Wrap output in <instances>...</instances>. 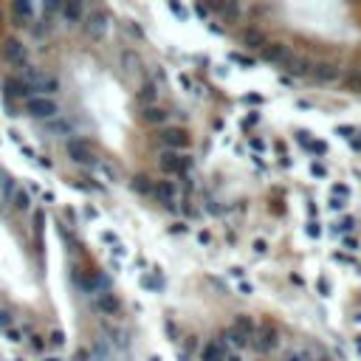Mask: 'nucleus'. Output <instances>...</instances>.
I'll return each mask as SVG.
<instances>
[{
	"instance_id": "obj_1",
	"label": "nucleus",
	"mask_w": 361,
	"mask_h": 361,
	"mask_svg": "<svg viewBox=\"0 0 361 361\" xmlns=\"http://www.w3.org/2000/svg\"><path fill=\"white\" fill-rule=\"evenodd\" d=\"M23 82H26L31 91L45 93V99H48L51 93L59 91V79H57V77H48V74H43V71H37V68H26V74H23Z\"/></svg>"
},
{
	"instance_id": "obj_2",
	"label": "nucleus",
	"mask_w": 361,
	"mask_h": 361,
	"mask_svg": "<svg viewBox=\"0 0 361 361\" xmlns=\"http://www.w3.org/2000/svg\"><path fill=\"white\" fill-rule=\"evenodd\" d=\"M29 113L34 116V119H54V116H59V107L54 99H45V96H34V99L29 102Z\"/></svg>"
},
{
	"instance_id": "obj_3",
	"label": "nucleus",
	"mask_w": 361,
	"mask_h": 361,
	"mask_svg": "<svg viewBox=\"0 0 361 361\" xmlns=\"http://www.w3.org/2000/svg\"><path fill=\"white\" fill-rule=\"evenodd\" d=\"M68 156H71V161L82 164V167H93L96 164V156L91 153V147L85 141H68Z\"/></svg>"
},
{
	"instance_id": "obj_4",
	"label": "nucleus",
	"mask_w": 361,
	"mask_h": 361,
	"mask_svg": "<svg viewBox=\"0 0 361 361\" xmlns=\"http://www.w3.org/2000/svg\"><path fill=\"white\" fill-rule=\"evenodd\" d=\"M85 34L93 37V40H102V34L107 31V17L102 15V12H91V15L85 17Z\"/></svg>"
},
{
	"instance_id": "obj_5",
	"label": "nucleus",
	"mask_w": 361,
	"mask_h": 361,
	"mask_svg": "<svg viewBox=\"0 0 361 361\" xmlns=\"http://www.w3.org/2000/svg\"><path fill=\"white\" fill-rule=\"evenodd\" d=\"M276 341H279V333H276L274 325H262L260 327V339H257V350L260 353H271L276 347Z\"/></svg>"
},
{
	"instance_id": "obj_6",
	"label": "nucleus",
	"mask_w": 361,
	"mask_h": 361,
	"mask_svg": "<svg viewBox=\"0 0 361 361\" xmlns=\"http://www.w3.org/2000/svg\"><path fill=\"white\" fill-rule=\"evenodd\" d=\"M189 167V158H181L175 153H164L161 156V170L170 172V175H178V172H184Z\"/></svg>"
},
{
	"instance_id": "obj_7",
	"label": "nucleus",
	"mask_w": 361,
	"mask_h": 361,
	"mask_svg": "<svg viewBox=\"0 0 361 361\" xmlns=\"http://www.w3.org/2000/svg\"><path fill=\"white\" fill-rule=\"evenodd\" d=\"M282 68L291 74V77H305V74L313 71V65L308 62V59H305V57H294V54H291V57L282 62Z\"/></svg>"
},
{
	"instance_id": "obj_8",
	"label": "nucleus",
	"mask_w": 361,
	"mask_h": 361,
	"mask_svg": "<svg viewBox=\"0 0 361 361\" xmlns=\"http://www.w3.org/2000/svg\"><path fill=\"white\" fill-rule=\"evenodd\" d=\"M288 57L291 51L282 43H265V48H262V59H268V62H285Z\"/></svg>"
},
{
	"instance_id": "obj_9",
	"label": "nucleus",
	"mask_w": 361,
	"mask_h": 361,
	"mask_svg": "<svg viewBox=\"0 0 361 361\" xmlns=\"http://www.w3.org/2000/svg\"><path fill=\"white\" fill-rule=\"evenodd\" d=\"M6 59L12 65H26V59H29L26 45H23L20 40H9V43H6Z\"/></svg>"
},
{
	"instance_id": "obj_10",
	"label": "nucleus",
	"mask_w": 361,
	"mask_h": 361,
	"mask_svg": "<svg viewBox=\"0 0 361 361\" xmlns=\"http://www.w3.org/2000/svg\"><path fill=\"white\" fill-rule=\"evenodd\" d=\"M153 195H156V198L161 200L164 206H172V200H175V184H170V181H161V184L153 186Z\"/></svg>"
},
{
	"instance_id": "obj_11",
	"label": "nucleus",
	"mask_w": 361,
	"mask_h": 361,
	"mask_svg": "<svg viewBox=\"0 0 361 361\" xmlns=\"http://www.w3.org/2000/svg\"><path fill=\"white\" fill-rule=\"evenodd\" d=\"M226 344L223 341H212V344L203 347V353H200V361H223L226 358Z\"/></svg>"
},
{
	"instance_id": "obj_12",
	"label": "nucleus",
	"mask_w": 361,
	"mask_h": 361,
	"mask_svg": "<svg viewBox=\"0 0 361 361\" xmlns=\"http://www.w3.org/2000/svg\"><path fill=\"white\" fill-rule=\"evenodd\" d=\"M59 15L65 17V23L68 26H77L79 20H82V3H77V0H68V3H62V12Z\"/></svg>"
},
{
	"instance_id": "obj_13",
	"label": "nucleus",
	"mask_w": 361,
	"mask_h": 361,
	"mask_svg": "<svg viewBox=\"0 0 361 361\" xmlns=\"http://www.w3.org/2000/svg\"><path fill=\"white\" fill-rule=\"evenodd\" d=\"M313 77L319 79V82H333V79L339 77V68L333 62H319V65H313Z\"/></svg>"
},
{
	"instance_id": "obj_14",
	"label": "nucleus",
	"mask_w": 361,
	"mask_h": 361,
	"mask_svg": "<svg viewBox=\"0 0 361 361\" xmlns=\"http://www.w3.org/2000/svg\"><path fill=\"white\" fill-rule=\"evenodd\" d=\"M161 135H164V141L170 144V147H175V150H181V147H186V144H189V135H186L184 130H178V127L167 130V133H161Z\"/></svg>"
},
{
	"instance_id": "obj_15",
	"label": "nucleus",
	"mask_w": 361,
	"mask_h": 361,
	"mask_svg": "<svg viewBox=\"0 0 361 361\" xmlns=\"http://www.w3.org/2000/svg\"><path fill=\"white\" fill-rule=\"evenodd\" d=\"M96 305H99L102 313H110V316H113V313H119V299H116L113 294H102Z\"/></svg>"
},
{
	"instance_id": "obj_16",
	"label": "nucleus",
	"mask_w": 361,
	"mask_h": 361,
	"mask_svg": "<svg viewBox=\"0 0 361 361\" xmlns=\"http://www.w3.org/2000/svg\"><path fill=\"white\" fill-rule=\"evenodd\" d=\"M6 91H9V96H29L31 88L26 85L23 79H9V82H6Z\"/></svg>"
},
{
	"instance_id": "obj_17",
	"label": "nucleus",
	"mask_w": 361,
	"mask_h": 361,
	"mask_svg": "<svg viewBox=\"0 0 361 361\" xmlns=\"http://www.w3.org/2000/svg\"><path fill=\"white\" fill-rule=\"evenodd\" d=\"M243 40H246L248 48H265V37H262L257 29H248L246 34H243Z\"/></svg>"
},
{
	"instance_id": "obj_18",
	"label": "nucleus",
	"mask_w": 361,
	"mask_h": 361,
	"mask_svg": "<svg viewBox=\"0 0 361 361\" xmlns=\"http://www.w3.org/2000/svg\"><path fill=\"white\" fill-rule=\"evenodd\" d=\"M12 206H15V209H20V212H26V209L31 206V195H29L26 189H17L15 198H12Z\"/></svg>"
},
{
	"instance_id": "obj_19",
	"label": "nucleus",
	"mask_w": 361,
	"mask_h": 361,
	"mask_svg": "<svg viewBox=\"0 0 361 361\" xmlns=\"http://www.w3.org/2000/svg\"><path fill=\"white\" fill-rule=\"evenodd\" d=\"M15 192H17V181L12 175L3 178V184H0V195H3V200H12L15 198Z\"/></svg>"
},
{
	"instance_id": "obj_20",
	"label": "nucleus",
	"mask_w": 361,
	"mask_h": 361,
	"mask_svg": "<svg viewBox=\"0 0 361 361\" xmlns=\"http://www.w3.org/2000/svg\"><path fill=\"white\" fill-rule=\"evenodd\" d=\"M144 121L161 124V121H167V110H161V107H147V110H144Z\"/></svg>"
},
{
	"instance_id": "obj_21",
	"label": "nucleus",
	"mask_w": 361,
	"mask_h": 361,
	"mask_svg": "<svg viewBox=\"0 0 361 361\" xmlns=\"http://www.w3.org/2000/svg\"><path fill=\"white\" fill-rule=\"evenodd\" d=\"M234 330H240L243 336H248V339H251V333H254V322H251V316H237V322H234Z\"/></svg>"
},
{
	"instance_id": "obj_22",
	"label": "nucleus",
	"mask_w": 361,
	"mask_h": 361,
	"mask_svg": "<svg viewBox=\"0 0 361 361\" xmlns=\"http://www.w3.org/2000/svg\"><path fill=\"white\" fill-rule=\"evenodd\" d=\"M226 341H232V344H237V347H246L248 344V336H243L240 330H229L226 333Z\"/></svg>"
},
{
	"instance_id": "obj_23",
	"label": "nucleus",
	"mask_w": 361,
	"mask_h": 361,
	"mask_svg": "<svg viewBox=\"0 0 361 361\" xmlns=\"http://www.w3.org/2000/svg\"><path fill=\"white\" fill-rule=\"evenodd\" d=\"M12 12H15V15H20V17H29V15H34V6H31V3H15V6H12Z\"/></svg>"
},
{
	"instance_id": "obj_24",
	"label": "nucleus",
	"mask_w": 361,
	"mask_h": 361,
	"mask_svg": "<svg viewBox=\"0 0 361 361\" xmlns=\"http://www.w3.org/2000/svg\"><path fill=\"white\" fill-rule=\"evenodd\" d=\"M138 99L147 102V105H150V102H156V88H153V85H144L141 93H138Z\"/></svg>"
},
{
	"instance_id": "obj_25",
	"label": "nucleus",
	"mask_w": 361,
	"mask_h": 361,
	"mask_svg": "<svg viewBox=\"0 0 361 361\" xmlns=\"http://www.w3.org/2000/svg\"><path fill=\"white\" fill-rule=\"evenodd\" d=\"M12 322H15V316L9 311H0V330H9L12 327Z\"/></svg>"
},
{
	"instance_id": "obj_26",
	"label": "nucleus",
	"mask_w": 361,
	"mask_h": 361,
	"mask_svg": "<svg viewBox=\"0 0 361 361\" xmlns=\"http://www.w3.org/2000/svg\"><path fill=\"white\" fill-rule=\"evenodd\" d=\"M124 62L130 65L127 71H138V65H141V62H138V57H135L133 51H127V54H124Z\"/></svg>"
},
{
	"instance_id": "obj_27",
	"label": "nucleus",
	"mask_w": 361,
	"mask_h": 361,
	"mask_svg": "<svg viewBox=\"0 0 361 361\" xmlns=\"http://www.w3.org/2000/svg\"><path fill=\"white\" fill-rule=\"evenodd\" d=\"M288 361H313V355L302 350V353H291V355H288Z\"/></svg>"
},
{
	"instance_id": "obj_28",
	"label": "nucleus",
	"mask_w": 361,
	"mask_h": 361,
	"mask_svg": "<svg viewBox=\"0 0 361 361\" xmlns=\"http://www.w3.org/2000/svg\"><path fill=\"white\" fill-rule=\"evenodd\" d=\"M347 85H353L355 91H361V74H350V77H347Z\"/></svg>"
},
{
	"instance_id": "obj_29",
	"label": "nucleus",
	"mask_w": 361,
	"mask_h": 361,
	"mask_svg": "<svg viewBox=\"0 0 361 361\" xmlns=\"http://www.w3.org/2000/svg\"><path fill=\"white\" fill-rule=\"evenodd\" d=\"M6 336H9V341H15V344H17V341H23V336H20V330H17V327H9Z\"/></svg>"
},
{
	"instance_id": "obj_30",
	"label": "nucleus",
	"mask_w": 361,
	"mask_h": 361,
	"mask_svg": "<svg viewBox=\"0 0 361 361\" xmlns=\"http://www.w3.org/2000/svg\"><path fill=\"white\" fill-rule=\"evenodd\" d=\"M51 130H54V133H68L71 124H68V121H59V124H51Z\"/></svg>"
},
{
	"instance_id": "obj_31",
	"label": "nucleus",
	"mask_w": 361,
	"mask_h": 361,
	"mask_svg": "<svg viewBox=\"0 0 361 361\" xmlns=\"http://www.w3.org/2000/svg\"><path fill=\"white\" fill-rule=\"evenodd\" d=\"M353 226H355V220H353V218H347V220H341L339 232H347V229H353Z\"/></svg>"
},
{
	"instance_id": "obj_32",
	"label": "nucleus",
	"mask_w": 361,
	"mask_h": 361,
	"mask_svg": "<svg viewBox=\"0 0 361 361\" xmlns=\"http://www.w3.org/2000/svg\"><path fill=\"white\" fill-rule=\"evenodd\" d=\"M51 341H54V344L59 347V344L65 341V339H62V333H59V330H54V333H51Z\"/></svg>"
},
{
	"instance_id": "obj_33",
	"label": "nucleus",
	"mask_w": 361,
	"mask_h": 361,
	"mask_svg": "<svg viewBox=\"0 0 361 361\" xmlns=\"http://www.w3.org/2000/svg\"><path fill=\"white\" fill-rule=\"evenodd\" d=\"M308 234H311V237H319V223H308Z\"/></svg>"
},
{
	"instance_id": "obj_34",
	"label": "nucleus",
	"mask_w": 361,
	"mask_h": 361,
	"mask_svg": "<svg viewBox=\"0 0 361 361\" xmlns=\"http://www.w3.org/2000/svg\"><path fill=\"white\" fill-rule=\"evenodd\" d=\"M31 347H34V350H43V339H40V336H31Z\"/></svg>"
},
{
	"instance_id": "obj_35",
	"label": "nucleus",
	"mask_w": 361,
	"mask_h": 361,
	"mask_svg": "<svg viewBox=\"0 0 361 361\" xmlns=\"http://www.w3.org/2000/svg\"><path fill=\"white\" fill-rule=\"evenodd\" d=\"M333 192H336V195H350V189H347V186H333Z\"/></svg>"
},
{
	"instance_id": "obj_36",
	"label": "nucleus",
	"mask_w": 361,
	"mask_h": 361,
	"mask_svg": "<svg viewBox=\"0 0 361 361\" xmlns=\"http://www.w3.org/2000/svg\"><path fill=\"white\" fill-rule=\"evenodd\" d=\"M313 175H319V178H325V170L319 167V164H313Z\"/></svg>"
},
{
	"instance_id": "obj_37",
	"label": "nucleus",
	"mask_w": 361,
	"mask_h": 361,
	"mask_svg": "<svg viewBox=\"0 0 361 361\" xmlns=\"http://www.w3.org/2000/svg\"><path fill=\"white\" fill-rule=\"evenodd\" d=\"M240 294H246V297H248V294H251V285L243 282V285H240Z\"/></svg>"
},
{
	"instance_id": "obj_38",
	"label": "nucleus",
	"mask_w": 361,
	"mask_h": 361,
	"mask_svg": "<svg viewBox=\"0 0 361 361\" xmlns=\"http://www.w3.org/2000/svg\"><path fill=\"white\" fill-rule=\"evenodd\" d=\"M223 361H240V355H232V353H229V355H226V358H223Z\"/></svg>"
},
{
	"instance_id": "obj_39",
	"label": "nucleus",
	"mask_w": 361,
	"mask_h": 361,
	"mask_svg": "<svg viewBox=\"0 0 361 361\" xmlns=\"http://www.w3.org/2000/svg\"><path fill=\"white\" fill-rule=\"evenodd\" d=\"M3 178H6V172H3V170H0V184H3Z\"/></svg>"
},
{
	"instance_id": "obj_40",
	"label": "nucleus",
	"mask_w": 361,
	"mask_h": 361,
	"mask_svg": "<svg viewBox=\"0 0 361 361\" xmlns=\"http://www.w3.org/2000/svg\"><path fill=\"white\" fill-rule=\"evenodd\" d=\"M153 361H161V358H153Z\"/></svg>"
}]
</instances>
